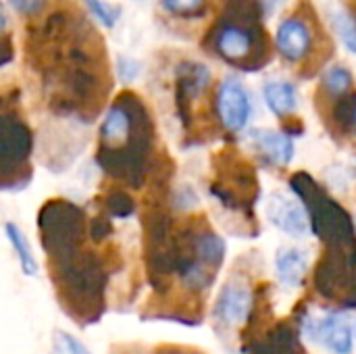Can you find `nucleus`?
Instances as JSON below:
<instances>
[{
    "label": "nucleus",
    "instance_id": "f257e3e1",
    "mask_svg": "<svg viewBox=\"0 0 356 354\" xmlns=\"http://www.w3.org/2000/svg\"><path fill=\"white\" fill-rule=\"evenodd\" d=\"M152 148V119L142 98L121 92L100 125L96 161L100 169L131 188H140L146 177Z\"/></svg>",
    "mask_w": 356,
    "mask_h": 354
},
{
    "label": "nucleus",
    "instance_id": "f03ea898",
    "mask_svg": "<svg viewBox=\"0 0 356 354\" xmlns=\"http://www.w3.org/2000/svg\"><path fill=\"white\" fill-rule=\"evenodd\" d=\"M38 225L48 261H56L79 250L88 230L83 211L69 200H48L40 209Z\"/></svg>",
    "mask_w": 356,
    "mask_h": 354
},
{
    "label": "nucleus",
    "instance_id": "7ed1b4c3",
    "mask_svg": "<svg viewBox=\"0 0 356 354\" xmlns=\"http://www.w3.org/2000/svg\"><path fill=\"white\" fill-rule=\"evenodd\" d=\"M31 150V129L13 113H0V188H19L29 182L27 161Z\"/></svg>",
    "mask_w": 356,
    "mask_h": 354
},
{
    "label": "nucleus",
    "instance_id": "20e7f679",
    "mask_svg": "<svg viewBox=\"0 0 356 354\" xmlns=\"http://www.w3.org/2000/svg\"><path fill=\"white\" fill-rule=\"evenodd\" d=\"M254 311V292L246 277L232 275L221 286L215 305H213V321L219 330L234 332L248 325Z\"/></svg>",
    "mask_w": 356,
    "mask_h": 354
},
{
    "label": "nucleus",
    "instance_id": "39448f33",
    "mask_svg": "<svg viewBox=\"0 0 356 354\" xmlns=\"http://www.w3.org/2000/svg\"><path fill=\"white\" fill-rule=\"evenodd\" d=\"M302 332L309 342L323 346L332 354H350L355 351L353 321L342 311H330L321 317L307 315L302 321Z\"/></svg>",
    "mask_w": 356,
    "mask_h": 354
},
{
    "label": "nucleus",
    "instance_id": "423d86ee",
    "mask_svg": "<svg viewBox=\"0 0 356 354\" xmlns=\"http://www.w3.org/2000/svg\"><path fill=\"white\" fill-rule=\"evenodd\" d=\"M215 106L219 121L227 131H244L252 119V98L246 86L234 75L221 79L215 96Z\"/></svg>",
    "mask_w": 356,
    "mask_h": 354
},
{
    "label": "nucleus",
    "instance_id": "0eeeda50",
    "mask_svg": "<svg viewBox=\"0 0 356 354\" xmlns=\"http://www.w3.org/2000/svg\"><path fill=\"white\" fill-rule=\"evenodd\" d=\"M267 219L269 223L290 238H307L311 234V215L307 207L294 194L277 190L267 200Z\"/></svg>",
    "mask_w": 356,
    "mask_h": 354
},
{
    "label": "nucleus",
    "instance_id": "6e6552de",
    "mask_svg": "<svg viewBox=\"0 0 356 354\" xmlns=\"http://www.w3.org/2000/svg\"><path fill=\"white\" fill-rule=\"evenodd\" d=\"M275 48L290 63L305 61L313 48V31L309 23L296 15L282 19L275 29Z\"/></svg>",
    "mask_w": 356,
    "mask_h": 354
},
{
    "label": "nucleus",
    "instance_id": "1a4fd4ad",
    "mask_svg": "<svg viewBox=\"0 0 356 354\" xmlns=\"http://www.w3.org/2000/svg\"><path fill=\"white\" fill-rule=\"evenodd\" d=\"M250 142L275 167H288L294 159V140L284 131L269 127L252 129Z\"/></svg>",
    "mask_w": 356,
    "mask_h": 354
},
{
    "label": "nucleus",
    "instance_id": "9d476101",
    "mask_svg": "<svg viewBox=\"0 0 356 354\" xmlns=\"http://www.w3.org/2000/svg\"><path fill=\"white\" fill-rule=\"evenodd\" d=\"M275 277L284 288H300L309 273V252L298 246H286L275 252Z\"/></svg>",
    "mask_w": 356,
    "mask_h": 354
},
{
    "label": "nucleus",
    "instance_id": "9b49d317",
    "mask_svg": "<svg viewBox=\"0 0 356 354\" xmlns=\"http://www.w3.org/2000/svg\"><path fill=\"white\" fill-rule=\"evenodd\" d=\"M215 46L217 52L232 61H244L252 54L254 48V33L246 27V25H238V23H227L219 29L217 38H215Z\"/></svg>",
    "mask_w": 356,
    "mask_h": 354
},
{
    "label": "nucleus",
    "instance_id": "f8f14e48",
    "mask_svg": "<svg viewBox=\"0 0 356 354\" xmlns=\"http://www.w3.org/2000/svg\"><path fill=\"white\" fill-rule=\"evenodd\" d=\"M263 100L275 117L286 119L298 108V88L288 79H267L263 83Z\"/></svg>",
    "mask_w": 356,
    "mask_h": 354
},
{
    "label": "nucleus",
    "instance_id": "ddd939ff",
    "mask_svg": "<svg viewBox=\"0 0 356 354\" xmlns=\"http://www.w3.org/2000/svg\"><path fill=\"white\" fill-rule=\"evenodd\" d=\"M4 230H6V236H8L10 244H13V250H15V255H17V261H19L23 273H25V275H35V273H38V265H35V259H33V255H31V248H29V244H27L23 232H21L15 223H6Z\"/></svg>",
    "mask_w": 356,
    "mask_h": 354
},
{
    "label": "nucleus",
    "instance_id": "4468645a",
    "mask_svg": "<svg viewBox=\"0 0 356 354\" xmlns=\"http://www.w3.org/2000/svg\"><path fill=\"white\" fill-rule=\"evenodd\" d=\"M332 27L334 33L338 35L340 44L350 52L356 54V19L346 10V8H338L332 13Z\"/></svg>",
    "mask_w": 356,
    "mask_h": 354
},
{
    "label": "nucleus",
    "instance_id": "2eb2a0df",
    "mask_svg": "<svg viewBox=\"0 0 356 354\" xmlns=\"http://www.w3.org/2000/svg\"><path fill=\"white\" fill-rule=\"evenodd\" d=\"M257 354H298V340L292 328L282 325L269 342H263Z\"/></svg>",
    "mask_w": 356,
    "mask_h": 354
},
{
    "label": "nucleus",
    "instance_id": "dca6fc26",
    "mask_svg": "<svg viewBox=\"0 0 356 354\" xmlns=\"http://www.w3.org/2000/svg\"><path fill=\"white\" fill-rule=\"evenodd\" d=\"M321 83L332 96H346V92L353 88V73L344 65H334L323 71Z\"/></svg>",
    "mask_w": 356,
    "mask_h": 354
},
{
    "label": "nucleus",
    "instance_id": "f3484780",
    "mask_svg": "<svg viewBox=\"0 0 356 354\" xmlns=\"http://www.w3.org/2000/svg\"><path fill=\"white\" fill-rule=\"evenodd\" d=\"M104 204H106L108 213H111L113 217H119V219H125V217L134 215V211H136L134 198H131L125 190H117V188L111 190V192L106 194Z\"/></svg>",
    "mask_w": 356,
    "mask_h": 354
},
{
    "label": "nucleus",
    "instance_id": "a211bd4d",
    "mask_svg": "<svg viewBox=\"0 0 356 354\" xmlns=\"http://www.w3.org/2000/svg\"><path fill=\"white\" fill-rule=\"evenodd\" d=\"M50 354H92L75 336L65 332H54Z\"/></svg>",
    "mask_w": 356,
    "mask_h": 354
},
{
    "label": "nucleus",
    "instance_id": "6ab92c4d",
    "mask_svg": "<svg viewBox=\"0 0 356 354\" xmlns=\"http://www.w3.org/2000/svg\"><path fill=\"white\" fill-rule=\"evenodd\" d=\"M86 4H88V8L94 13V17H96V19H100V23H102V25H106V27H113V25L117 23L119 8L104 4L102 0H86Z\"/></svg>",
    "mask_w": 356,
    "mask_h": 354
},
{
    "label": "nucleus",
    "instance_id": "aec40b11",
    "mask_svg": "<svg viewBox=\"0 0 356 354\" xmlns=\"http://www.w3.org/2000/svg\"><path fill=\"white\" fill-rule=\"evenodd\" d=\"M204 0H163V6L173 15H194L202 8Z\"/></svg>",
    "mask_w": 356,
    "mask_h": 354
},
{
    "label": "nucleus",
    "instance_id": "412c9836",
    "mask_svg": "<svg viewBox=\"0 0 356 354\" xmlns=\"http://www.w3.org/2000/svg\"><path fill=\"white\" fill-rule=\"evenodd\" d=\"M88 234L92 236L94 242H102L113 234V223L108 217H94L88 225Z\"/></svg>",
    "mask_w": 356,
    "mask_h": 354
},
{
    "label": "nucleus",
    "instance_id": "4be33fe9",
    "mask_svg": "<svg viewBox=\"0 0 356 354\" xmlns=\"http://www.w3.org/2000/svg\"><path fill=\"white\" fill-rule=\"evenodd\" d=\"M8 2L17 13L27 15V17L40 15V10L46 6V0H8Z\"/></svg>",
    "mask_w": 356,
    "mask_h": 354
},
{
    "label": "nucleus",
    "instance_id": "5701e85b",
    "mask_svg": "<svg viewBox=\"0 0 356 354\" xmlns=\"http://www.w3.org/2000/svg\"><path fill=\"white\" fill-rule=\"evenodd\" d=\"M13 58V44H10V38L0 33V67L6 65L8 61Z\"/></svg>",
    "mask_w": 356,
    "mask_h": 354
},
{
    "label": "nucleus",
    "instance_id": "b1692460",
    "mask_svg": "<svg viewBox=\"0 0 356 354\" xmlns=\"http://www.w3.org/2000/svg\"><path fill=\"white\" fill-rule=\"evenodd\" d=\"M259 4L263 6V10L265 13H275L277 8H282L284 4H286V0H259Z\"/></svg>",
    "mask_w": 356,
    "mask_h": 354
},
{
    "label": "nucleus",
    "instance_id": "393cba45",
    "mask_svg": "<svg viewBox=\"0 0 356 354\" xmlns=\"http://www.w3.org/2000/svg\"><path fill=\"white\" fill-rule=\"evenodd\" d=\"M115 354H144V351L138 346H121V348H115Z\"/></svg>",
    "mask_w": 356,
    "mask_h": 354
},
{
    "label": "nucleus",
    "instance_id": "a878e982",
    "mask_svg": "<svg viewBox=\"0 0 356 354\" xmlns=\"http://www.w3.org/2000/svg\"><path fill=\"white\" fill-rule=\"evenodd\" d=\"M4 29H6V15L0 6V33H4Z\"/></svg>",
    "mask_w": 356,
    "mask_h": 354
},
{
    "label": "nucleus",
    "instance_id": "bb28decb",
    "mask_svg": "<svg viewBox=\"0 0 356 354\" xmlns=\"http://www.w3.org/2000/svg\"><path fill=\"white\" fill-rule=\"evenodd\" d=\"M353 125H355V131H356V98H355V115H353Z\"/></svg>",
    "mask_w": 356,
    "mask_h": 354
}]
</instances>
